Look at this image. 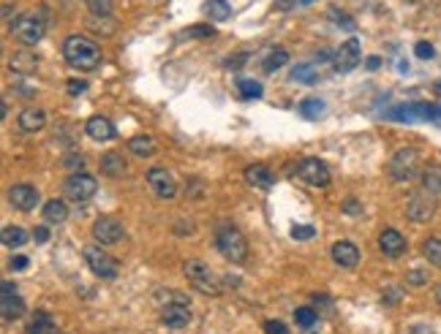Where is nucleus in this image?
Masks as SVG:
<instances>
[{
	"mask_svg": "<svg viewBox=\"0 0 441 334\" xmlns=\"http://www.w3.org/2000/svg\"><path fill=\"white\" fill-rule=\"evenodd\" d=\"M63 58L69 66L79 68V71H95L101 66V47L93 38L74 33L63 41Z\"/></svg>",
	"mask_w": 441,
	"mask_h": 334,
	"instance_id": "nucleus-1",
	"label": "nucleus"
},
{
	"mask_svg": "<svg viewBox=\"0 0 441 334\" xmlns=\"http://www.w3.org/2000/svg\"><path fill=\"white\" fill-rule=\"evenodd\" d=\"M384 117L395 120V123H436V126H441V106H433V104H400V106H392Z\"/></svg>",
	"mask_w": 441,
	"mask_h": 334,
	"instance_id": "nucleus-2",
	"label": "nucleus"
},
{
	"mask_svg": "<svg viewBox=\"0 0 441 334\" xmlns=\"http://www.w3.org/2000/svg\"><path fill=\"white\" fill-rule=\"evenodd\" d=\"M216 245H218L220 256L229 259L231 264H245L248 259V242L245 237L234 228V226H220L216 234Z\"/></svg>",
	"mask_w": 441,
	"mask_h": 334,
	"instance_id": "nucleus-3",
	"label": "nucleus"
},
{
	"mask_svg": "<svg viewBox=\"0 0 441 334\" xmlns=\"http://www.w3.org/2000/svg\"><path fill=\"white\" fill-rule=\"evenodd\" d=\"M188 305H191V302H188L183 294L169 291V294H166V305H163V310H161L163 324L172 326V329H185V326L191 324V307H188Z\"/></svg>",
	"mask_w": 441,
	"mask_h": 334,
	"instance_id": "nucleus-4",
	"label": "nucleus"
},
{
	"mask_svg": "<svg viewBox=\"0 0 441 334\" xmlns=\"http://www.w3.org/2000/svg\"><path fill=\"white\" fill-rule=\"evenodd\" d=\"M417 174H420V155H417V150H411V147L398 150L392 155V160H389V177L395 182H411Z\"/></svg>",
	"mask_w": 441,
	"mask_h": 334,
	"instance_id": "nucleus-5",
	"label": "nucleus"
},
{
	"mask_svg": "<svg viewBox=\"0 0 441 334\" xmlns=\"http://www.w3.org/2000/svg\"><path fill=\"white\" fill-rule=\"evenodd\" d=\"M183 272H185L188 283H191L199 294H207V296H218L220 294V285L216 283V274L210 272L207 264H202L199 259H188L185 267H183Z\"/></svg>",
	"mask_w": 441,
	"mask_h": 334,
	"instance_id": "nucleus-6",
	"label": "nucleus"
},
{
	"mask_svg": "<svg viewBox=\"0 0 441 334\" xmlns=\"http://www.w3.org/2000/svg\"><path fill=\"white\" fill-rule=\"evenodd\" d=\"M95 191H98L95 177H90V174H84V171H74L71 177L66 180V185H63L66 199L74 201V204H84V201H90L93 196H95Z\"/></svg>",
	"mask_w": 441,
	"mask_h": 334,
	"instance_id": "nucleus-7",
	"label": "nucleus"
},
{
	"mask_svg": "<svg viewBox=\"0 0 441 334\" xmlns=\"http://www.w3.org/2000/svg\"><path fill=\"white\" fill-rule=\"evenodd\" d=\"M11 30H14V36L22 41V44H38L41 38H44V33H47V22L38 16V14H22L14 25H11Z\"/></svg>",
	"mask_w": 441,
	"mask_h": 334,
	"instance_id": "nucleus-8",
	"label": "nucleus"
},
{
	"mask_svg": "<svg viewBox=\"0 0 441 334\" xmlns=\"http://www.w3.org/2000/svg\"><path fill=\"white\" fill-rule=\"evenodd\" d=\"M84 264L87 269L95 274V277H101V280H115L117 277V261L109 256V253H104L101 248H84Z\"/></svg>",
	"mask_w": 441,
	"mask_h": 334,
	"instance_id": "nucleus-9",
	"label": "nucleus"
},
{
	"mask_svg": "<svg viewBox=\"0 0 441 334\" xmlns=\"http://www.w3.org/2000/svg\"><path fill=\"white\" fill-rule=\"evenodd\" d=\"M297 174H299L308 185H313V188H327V185H330V169H327V163L319 160V158H305V160H299Z\"/></svg>",
	"mask_w": 441,
	"mask_h": 334,
	"instance_id": "nucleus-10",
	"label": "nucleus"
},
{
	"mask_svg": "<svg viewBox=\"0 0 441 334\" xmlns=\"http://www.w3.org/2000/svg\"><path fill=\"white\" fill-rule=\"evenodd\" d=\"M436 196L433 193H414L409 204H406V215H409V220H414V223H425V220H431L433 215H436Z\"/></svg>",
	"mask_w": 441,
	"mask_h": 334,
	"instance_id": "nucleus-11",
	"label": "nucleus"
},
{
	"mask_svg": "<svg viewBox=\"0 0 441 334\" xmlns=\"http://www.w3.org/2000/svg\"><path fill=\"white\" fill-rule=\"evenodd\" d=\"M93 237L98 245H117L126 237V228L117 217H98L93 223Z\"/></svg>",
	"mask_w": 441,
	"mask_h": 334,
	"instance_id": "nucleus-12",
	"label": "nucleus"
},
{
	"mask_svg": "<svg viewBox=\"0 0 441 334\" xmlns=\"http://www.w3.org/2000/svg\"><path fill=\"white\" fill-rule=\"evenodd\" d=\"M360 60H363V47H360L357 38H349V41L341 44V49L335 52L332 66H335L338 73H349V71H354V68L360 66Z\"/></svg>",
	"mask_w": 441,
	"mask_h": 334,
	"instance_id": "nucleus-13",
	"label": "nucleus"
},
{
	"mask_svg": "<svg viewBox=\"0 0 441 334\" xmlns=\"http://www.w3.org/2000/svg\"><path fill=\"white\" fill-rule=\"evenodd\" d=\"M147 185H150V191L158 196V199H174V193H177V182H174V177L166 171V169H150L147 171Z\"/></svg>",
	"mask_w": 441,
	"mask_h": 334,
	"instance_id": "nucleus-14",
	"label": "nucleus"
},
{
	"mask_svg": "<svg viewBox=\"0 0 441 334\" xmlns=\"http://www.w3.org/2000/svg\"><path fill=\"white\" fill-rule=\"evenodd\" d=\"M8 201H11L16 209L30 212V209H36V204L41 201V196H38V191H36L33 185L22 182V185H11V188H8Z\"/></svg>",
	"mask_w": 441,
	"mask_h": 334,
	"instance_id": "nucleus-15",
	"label": "nucleus"
},
{
	"mask_svg": "<svg viewBox=\"0 0 441 334\" xmlns=\"http://www.w3.org/2000/svg\"><path fill=\"white\" fill-rule=\"evenodd\" d=\"M378 248H381V253L384 256H389V259H398V256H403L406 253V237L400 234V231H395V228H384L381 231V237H378Z\"/></svg>",
	"mask_w": 441,
	"mask_h": 334,
	"instance_id": "nucleus-16",
	"label": "nucleus"
},
{
	"mask_svg": "<svg viewBox=\"0 0 441 334\" xmlns=\"http://www.w3.org/2000/svg\"><path fill=\"white\" fill-rule=\"evenodd\" d=\"M330 253H332V261L343 269H354L360 264V248L354 242H335Z\"/></svg>",
	"mask_w": 441,
	"mask_h": 334,
	"instance_id": "nucleus-17",
	"label": "nucleus"
},
{
	"mask_svg": "<svg viewBox=\"0 0 441 334\" xmlns=\"http://www.w3.org/2000/svg\"><path fill=\"white\" fill-rule=\"evenodd\" d=\"M84 134L90 136L93 141H112L117 131H115V126H112V120H106V117H90L87 123H84Z\"/></svg>",
	"mask_w": 441,
	"mask_h": 334,
	"instance_id": "nucleus-18",
	"label": "nucleus"
},
{
	"mask_svg": "<svg viewBox=\"0 0 441 334\" xmlns=\"http://www.w3.org/2000/svg\"><path fill=\"white\" fill-rule=\"evenodd\" d=\"M25 310H27V307H25V299H22L19 294H3V299H0V313H3V321H5V324L22 318Z\"/></svg>",
	"mask_w": 441,
	"mask_h": 334,
	"instance_id": "nucleus-19",
	"label": "nucleus"
},
{
	"mask_svg": "<svg viewBox=\"0 0 441 334\" xmlns=\"http://www.w3.org/2000/svg\"><path fill=\"white\" fill-rule=\"evenodd\" d=\"M245 180H248V185H253V188H273V182H275V174L267 169V166H262V163H253V166H248L245 169Z\"/></svg>",
	"mask_w": 441,
	"mask_h": 334,
	"instance_id": "nucleus-20",
	"label": "nucleus"
},
{
	"mask_svg": "<svg viewBox=\"0 0 441 334\" xmlns=\"http://www.w3.org/2000/svg\"><path fill=\"white\" fill-rule=\"evenodd\" d=\"M44 123H47V115H44V109H22L19 112V128L25 131V134H33V131H41L44 128Z\"/></svg>",
	"mask_w": 441,
	"mask_h": 334,
	"instance_id": "nucleus-21",
	"label": "nucleus"
},
{
	"mask_svg": "<svg viewBox=\"0 0 441 334\" xmlns=\"http://www.w3.org/2000/svg\"><path fill=\"white\" fill-rule=\"evenodd\" d=\"M8 68L14 71V73H36V68H38V58L33 55V52H14L11 55V60H8Z\"/></svg>",
	"mask_w": 441,
	"mask_h": 334,
	"instance_id": "nucleus-22",
	"label": "nucleus"
},
{
	"mask_svg": "<svg viewBox=\"0 0 441 334\" xmlns=\"http://www.w3.org/2000/svg\"><path fill=\"white\" fill-rule=\"evenodd\" d=\"M27 334H58V324L49 313L38 310L30 321H27Z\"/></svg>",
	"mask_w": 441,
	"mask_h": 334,
	"instance_id": "nucleus-23",
	"label": "nucleus"
},
{
	"mask_svg": "<svg viewBox=\"0 0 441 334\" xmlns=\"http://www.w3.org/2000/svg\"><path fill=\"white\" fill-rule=\"evenodd\" d=\"M126 160H123V155L120 152H104L101 155V171L106 174V177H123L126 174Z\"/></svg>",
	"mask_w": 441,
	"mask_h": 334,
	"instance_id": "nucleus-24",
	"label": "nucleus"
},
{
	"mask_svg": "<svg viewBox=\"0 0 441 334\" xmlns=\"http://www.w3.org/2000/svg\"><path fill=\"white\" fill-rule=\"evenodd\" d=\"M69 217V206H66V201L60 199H52L44 204V220L47 223H63Z\"/></svg>",
	"mask_w": 441,
	"mask_h": 334,
	"instance_id": "nucleus-25",
	"label": "nucleus"
},
{
	"mask_svg": "<svg viewBox=\"0 0 441 334\" xmlns=\"http://www.w3.org/2000/svg\"><path fill=\"white\" fill-rule=\"evenodd\" d=\"M205 14L210 16V22H226L231 16V5L226 0H207L205 3Z\"/></svg>",
	"mask_w": 441,
	"mask_h": 334,
	"instance_id": "nucleus-26",
	"label": "nucleus"
},
{
	"mask_svg": "<svg viewBox=\"0 0 441 334\" xmlns=\"http://www.w3.org/2000/svg\"><path fill=\"white\" fill-rule=\"evenodd\" d=\"M128 150H131L137 158H150V155H155V141H152L150 136H134V139L128 141Z\"/></svg>",
	"mask_w": 441,
	"mask_h": 334,
	"instance_id": "nucleus-27",
	"label": "nucleus"
},
{
	"mask_svg": "<svg viewBox=\"0 0 441 334\" xmlns=\"http://www.w3.org/2000/svg\"><path fill=\"white\" fill-rule=\"evenodd\" d=\"M422 188H425L428 193L439 196L441 193V166H428V169L422 171Z\"/></svg>",
	"mask_w": 441,
	"mask_h": 334,
	"instance_id": "nucleus-28",
	"label": "nucleus"
},
{
	"mask_svg": "<svg viewBox=\"0 0 441 334\" xmlns=\"http://www.w3.org/2000/svg\"><path fill=\"white\" fill-rule=\"evenodd\" d=\"M27 242V231L19 226H5L3 228V245L5 248H22Z\"/></svg>",
	"mask_w": 441,
	"mask_h": 334,
	"instance_id": "nucleus-29",
	"label": "nucleus"
},
{
	"mask_svg": "<svg viewBox=\"0 0 441 334\" xmlns=\"http://www.w3.org/2000/svg\"><path fill=\"white\" fill-rule=\"evenodd\" d=\"M299 115H302L305 120H319V117L324 115V101H321V98H305V101L299 104Z\"/></svg>",
	"mask_w": 441,
	"mask_h": 334,
	"instance_id": "nucleus-30",
	"label": "nucleus"
},
{
	"mask_svg": "<svg viewBox=\"0 0 441 334\" xmlns=\"http://www.w3.org/2000/svg\"><path fill=\"white\" fill-rule=\"evenodd\" d=\"M422 256L433 264V267H441V239L439 237H428L422 242Z\"/></svg>",
	"mask_w": 441,
	"mask_h": 334,
	"instance_id": "nucleus-31",
	"label": "nucleus"
},
{
	"mask_svg": "<svg viewBox=\"0 0 441 334\" xmlns=\"http://www.w3.org/2000/svg\"><path fill=\"white\" fill-rule=\"evenodd\" d=\"M237 93H240V98H245V101H251V98H262V84L256 82V79H240L237 82Z\"/></svg>",
	"mask_w": 441,
	"mask_h": 334,
	"instance_id": "nucleus-32",
	"label": "nucleus"
},
{
	"mask_svg": "<svg viewBox=\"0 0 441 334\" xmlns=\"http://www.w3.org/2000/svg\"><path fill=\"white\" fill-rule=\"evenodd\" d=\"M286 63H289V52H286V49H275V52H270V55H267V60H264V71H267V73H273V71L284 68Z\"/></svg>",
	"mask_w": 441,
	"mask_h": 334,
	"instance_id": "nucleus-33",
	"label": "nucleus"
},
{
	"mask_svg": "<svg viewBox=\"0 0 441 334\" xmlns=\"http://www.w3.org/2000/svg\"><path fill=\"white\" fill-rule=\"evenodd\" d=\"M294 321H297V326L310 329V326H316L319 315H316V310H313V307H299V310H294Z\"/></svg>",
	"mask_w": 441,
	"mask_h": 334,
	"instance_id": "nucleus-34",
	"label": "nucleus"
},
{
	"mask_svg": "<svg viewBox=\"0 0 441 334\" xmlns=\"http://www.w3.org/2000/svg\"><path fill=\"white\" fill-rule=\"evenodd\" d=\"M84 5L93 16H109L112 14V0H84Z\"/></svg>",
	"mask_w": 441,
	"mask_h": 334,
	"instance_id": "nucleus-35",
	"label": "nucleus"
},
{
	"mask_svg": "<svg viewBox=\"0 0 441 334\" xmlns=\"http://www.w3.org/2000/svg\"><path fill=\"white\" fill-rule=\"evenodd\" d=\"M292 76L294 79H299V82H316V73H313V66H297L292 71Z\"/></svg>",
	"mask_w": 441,
	"mask_h": 334,
	"instance_id": "nucleus-36",
	"label": "nucleus"
},
{
	"mask_svg": "<svg viewBox=\"0 0 441 334\" xmlns=\"http://www.w3.org/2000/svg\"><path fill=\"white\" fill-rule=\"evenodd\" d=\"M292 237H294V239H299V242H305V239H313V237H316V228H313V226H294Z\"/></svg>",
	"mask_w": 441,
	"mask_h": 334,
	"instance_id": "nucleus-37",
	"label": "nucleus"
},
{
	"mask_svg": "<svg viewBox=\"0 0 441 334\" xmlns=\"http://www.w3.org/2000/svg\"><path fill=\"white\" fill-rule=\"evenodd\" d=\"M106 19H109V16H93V19L87 22V25H90L93 30H98V33H106V36H109V33L115 30V25H104Z\"/></svg>",
	"mask_w": 441,
	"mask_h": 334,
	"instance_id": "nucleus-38",
	"label": "nucleus"
},
{
	"mask_svg": "<svg viewBox=\"0 0 441 334\" xmlns=\"http://www.w3.org/2000/svg\"><path fill=\"white\" fill-rule=\"evenodd\" d=\"M414 55H417L420 60H431L436 52H433V44H428V41H420V44L414 47Z\"/></svg>",
	"mask_w": 441,
	"mask_h": 334,
	"instance_id": "nucleus-39",
	"label": "nucleus"
},
{
	"mask_svg": "<svg viewBox=\"0 0 441 334\" xmlns=\"http://www.w3.org/2000/svg\"><path fill=\"white\" fill-rule=\"evenodd\" d=\"M216 30L210 27V25H205V27H191V30H185L183 36H188V38H210Z\"/></svg>",
	"mask_w": 441,
	"mask_h": 334,
	"instance_id": "nucleus-40",
	"label": "nucleus"
},
{
	"mask_svg": "<svg viewBox=\"0 0 441 334\" xmlns=\"http://www.w3.org/2000/svg\"><path fill=\"white\" fill-rule=\"evenodd\" d=\"M30 264V259L27 256H11V261H8V267L14 269V272H25Z\"/></svg>",
	"mask_w": 441,
	"mask_h": 334,
	"instance_id": "nucleus-41",
	"label": "nucleus"
},
{
	"mask_svg": "<svg viewBox=\"0 0 441 334\" xmlns=\"http://www.w3.org/2000/svg\"><path fill=\"white\" fill-rule=\"evenodd\" d=\"M33 239H36V245L49 242V228H47V226H36V228H33Z\"/></svg>",
	"mask_w": 441,
	"mask_h": 334,
	"instance_id": "nucleus-42",
	"label": "nucleus"
},
{
	"mask_svg": "<svg viewBox=\"0 0 441 334\" xmlns=\"http://www.w3.org/2000/svg\"><path fill=\"white\" fill-rule=\"evenodd\" d=\"M411 285H425L428 283V272H420V269H414V272H409V277H406Z\"/></svg>",
	"mask_w": 441,
	"mask_h": 334,
	"instance_id": "nucleus-43",
	"label": "nucleus"
},
{
	"mask_svg": "<svg viewBox=\"0 0 441 334\" xmlns=\"http://www.w3.org/2000/svg\"><path fill=\"white\" fill-rule=\"evenodd\" d=\"M398 302H400V288L389 285V288L384 291V305H398Z\"/></svg>",
	"mask_w": 441,
	"mask_h": 334,
	"instance_id": "nucleus-44",
	"label": "nucleus"
},
{
	"mask_svg": "<svg viewBox=\"0 0 441 334\" xmlns=\"http://www.w3.org/2000/svg\"><path fill=\"white\" fill-rule=\"evenodd\" d=\"M264 334H289V329L281 321H267L264 324Z\"/></svg>",
	"mask_w": 441,
	"mask_h": 334,
	"instance_id": "nucleus-45",
	"label": "nucleus"
},
{
	"mask_svg": "<svg viewBox=\"0 0 441 334\" xmlns=\"http://www.w3.org/2000/svg\"><path fill=\"white\" fill-rule=\"evenodd\" d=\"M332 16L338 19V22H335L338 27H346V30H354V22H352V16H346V14H338V11H332Z\"/></svg>",
	"mask_w": 441,
	"mask_h": 334,
	"instance_id": "nucleus-46",
	"label": "nucleus"
},
{
	"mask_svg": "<svg viewBox=\"0 0 441 334\" xmlns=\"http://www.w3.org/2000/svg\"><path fill=\"white\" fill-rule=\"evenodd\" d=\"M84 90H87L84 82H79V79H71V82H69V95H82Z\"/></svg>",
	"mask_w": 441,
	"mask_h": 334,
	"instance_id": "nucleus-47",
	"label": "nucleus"
},
{
	"mask_svg": "<svg viewBox=\"0 0 441 334\" xmlns=\"http://www.w3.org/2000/svg\"><path fill=\"white\" fill-rule=\"evenodd\" d=\"M343 209H346L349 215H363V206H360V204H357L354 199L346 201V204H343Z\"/></svg>",
	"mask_w": 441,
	"mask_h": 334,
	"instance_id": "nucleus-48",
	"label": "nucleus"
},
{
	"mask_svg": "<svg viewBox=\"0 0 441 334\" xmlns=\"http://www.w3.org/2000/svg\"><path fill=\"white\" fill-rule=\"evenodd\" d=\"M0 294H16V285H14V283H8V280H5V283H3V285H0Z\"/></svg>",
	"mask_w": 441,
	"mask_h": 334,
	"instance_id": "nucleus-49",
	"label": "nucleus"
},
{
	"mask_svg": "<svg viewBox=\"0 0 441 334\" xmlns=\"http://www.w3.org/2000/svg\"><path fill=\"white\" fill-rule=\"evenodd\" d=\"M378 66H381V58H368L365 60V68H370V71H376Z\"/></svg>",
	"mask_w": 441,
	"mask_h": 334,
	"instance_id": "nucleus-50",
	"label": "nucleus"
},
{
	"mask_svg": "<svg viewBox=\"0 0 441 334\" xmlns=\"http://www.w3.org/2000/svg\"><path fill=\"white\" fill-rule=\"evenodd\" d=\"M66 163H69V166H74V163H76V166H82V163H84V158H82V155H74V158H66Z\"/></svg>",
	"mask_w": 441,
	"mask_h": 334,
	"instance_id": "nucleus-51",
	"label": "nucleus"
},
{
	"mask_svg": "<svg viewBox=\"0 0 441 334\" xmlns=\"http://www.w3.org/2000/svg\"><path fill=\"white\" fill-rule=\"evenodd\" d=\"M436 302L441 305V283H439V288H436Z\"/></svg>",
	"mask_w": 441,
	"mask_h": 334,
	"instance_id": "nucleus-52",
	"label": "nucleus"
},
{
	"mask_svg": "<svg viewBox=\"0 0 441 334\" xmlns=\"http://www.w3.org/2000/svg\"><path fill=\"white\" fill-rule=\"evenodd\" d=\"M436 93H441V82H439V84H436Z\"/></svg>",
	"mask_w": 441,
	"mask_h": 334,
	"instance_id": "nucleus-53",
	"label": "nucleus"
},
{
	"mask_svg": "<svg viewBox=\"0 0 441 334\" xmlns=\"http://www.w3.org/2000/svg\"><path fill=\"white\" fill-rule=\"evenodd\" d=\"M299 3H313V0H299Z\"/></svg>",
	"mask_w": 441,
	"mask_h": 334,
	"instance_id": "nucleus-54",
	"label": "nucleus"
}]
</instances>
